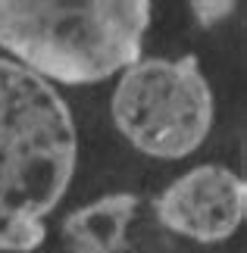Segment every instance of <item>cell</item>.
<instances>
[{"label":"cell","instance_id":"obj_1","mask_svg":"<svg viewBox=\"0 0 247 253\" xmlns=\"http://www.w3.org/2000/svg\"><path fill=\"white\" fill-rule=\"evenodd\" d=\"M72 113L53 84L0 56V253H28L75 175Z\"/></svg>","mask_w":247,"mask_h":253},{"label":"cell","instance_id":"obj_2","mask_svg":"<svg viewBox=\"0 0 247 253\" xmlns=\"http://www.w3.org/2000/svg\"><path fill=\"white\" fill-rule=\"evenodd\" d=\"M147 0H0V47L41 82L97 84L141 60Z\"/></svg>","mask_w":247,"mask_h":253},{"label":"cell","instance_id":"obj_3","mask_svg":"<svg viewBox=\"0 0 247 253\" xmlns=\"http://www.w3.org/2000/svg\"><path fill=\"white\" fill-rule=\"evenodd\" d=\"M213 91L197 56L138 60L122 69L113 91V122L135 150L156 160H182L213 128Z\"/></svg>","mask_w":247,"mask_h":253},{"label":"cell","instance_id":"obj_4","mask_svg":"<svg viewBox=\"0 0 247 253\" xmlns=\"http://www.w3.org/2000/svg\"><path fill=\"white\" fill-rule=\"evenodd\" d=\"M247 212V184L229 166H197L156 197V219L197 244L229 241Z\"/></svg>","mask_w":247,"mask_h":253},{"label":"cell","instance_id":"obj_5","mask_svg":"<svg viewBox=\"0 0 247 253\" xmlns=\"http://www.w3.org/2000/svg\"><path fill=\"white\" fill-rule=\"evenodd\" d=\"M135 210L138 197L119 191L69 212L63 222L66 253H122L128 244V225L135 222Z\"/></svg>","mask_w":247,"mask_h":253},{"label":"cell","instance_id":"obj_6","mask_svg":"<svg viewBox=\"0 0 247 253\" xmlns=\"http://www.w3.org/2000/svg\"><path fill=\"white\" fill-rule=\"evenodd\" d=\"M191 9L197 13V19L200 22H219V19H225V16H232V9H235V3H229V0H222V3H191Z\"/></svg>","mask_w":247,"mask_h":253}]
</instances>
